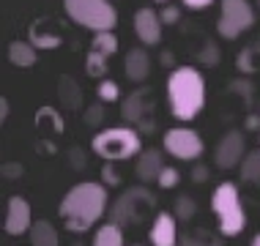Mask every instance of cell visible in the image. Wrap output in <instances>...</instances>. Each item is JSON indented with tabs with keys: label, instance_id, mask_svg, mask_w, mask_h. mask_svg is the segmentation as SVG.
<instances>
[{
	"label": "cell",
	"instance_id": "1f68e13d",
	"mask_svg": "<svg viewBox=\"0 0 260 246\" xmlns=\"http://www.w3.org/2000/svg\"><path fill=\"white\" fill-rule=\"evenodd\" d=\"M178 19H181V9H178V6H170V3H167L165 9H161V22L175 25Z\"/></svg>",
	"mask_w": 260,
	"mask_h": 246
},
{
	"label": "cell",
	"instance_id": "7402d4cb",
	"mask_svg": "<svg viewBox=\"0 0 260 246\" xmlns=\"http://www.w3.org/2000/svg\"><path fill=\"white\" fill-rule=\"evenodd\" d=\"M107 55H102V52H93V49H90V52H88V60H85V72L90 74V77H93V80H102V77L104 74H107Z\"/></svg>",
	"mask_w": 260,
	"mask_h": 246
},
{
	"label": "cell",
	"instance_id": "30bf717a",
	"mask_svg": "<svg viewBox=\"0 0 260 246\" xmlns=\"http://www.w3.org/2000/svg\"><path fill=\"white\" fill-rule=\"evenodd\" d=\"M33 227V214H30V202L25 197H17L14 194L6 205V233L9 235H22V233H30Z\"/></svg>",
	"mask_w": 260,
	"mask_h": 246
},
{
	"label": "cell",
	"instance_id": "9c48e42d",
	"mask_svg": "<svg viewBox=\"0 0 260 246\" xmlns=\"http://www.w3.org/2000/svg\"><path fill=\"white\" fill-rule=\"evenodd\" d=\"M244 159H247V143H244L241 131H228L214 148V164L219 167V170L241 167Z\"/></svg>",
	"mask_w": 260,
	"mask_h": 246
},
{
	"label": "cell",
	"instance_id": "d6986e66",
	"mask_svg": "<svg viewBox=\"0 0 260 246\" xmlns=\"http://www.w3.org/2000/svg\"><path fill=\"white\" fill-rule=\"evenodd\" d=\"M93 246H123V230L112 222L102 224L93 233Z\"/></svg>",
	"mask_w": 260,
	"mask_h": 246
},
{
	"label": "cell",
	"instance_id": "8fae6325",
	"mask_svg": "<svg viewBox=\"0 0 260 246\" xmlns=\"http://www.w3.org/2000/svg\"><path fill=\"white\" fill-rule=\"evenodd\" d=\"M161 14L153 11L151 6H145V9H137L135 14V33L137 39L143 41L145 47H156L161 41Z\"/></svg>",
	"mask_w": 260,
	"mask_h": 246
},
{
	"label": "cell",
	"instance_id": "83f0119b",
	"mask_svg": "<svg viewBox=\"0 0 260 246\" xmlns=\"http://www.w3.org/2000/svg\"><path fill=\"white\" fill-rule=\"evenodd\" d=\"M219 58H222V52H219V47L216 44H208L200 49V55H198V60L203 63V66H216V63H219Z\"/></svg>",
	"mask_w": 260,
	"mask_h": 246
},
{
	"label": "cell",
	"instance_id": "8992f818",
	"mask_svg": "<svg viewBox=\"0 0 260 246\" xmlns=\"http://www.w3.org/2000/svg\"><path fill=\"white\" fill-rule=\"evenodd\" d=\"M156 205V197H153L148 189L143 186H135V189H126V192L112 202L110 208V222L112 224H132V222H140L148 210Z\"/></svg>",
	"mask_w": 260,
	"mask_h": 246
},
{
	"label": "cell",
	"instance_id": "6da1fadb",
	"mask_svg": "<svg viewBox=\"0 0 260 246\" xmlns=\"http://www.w3.org/2000/svg\"><path fill=\"white\" fill-rule=\"evenodd\" d=\"M107 186L96 184V181H82L63 194L58 210L69 233H85L107 214Z\"/></svg>",
	"mask_w": 260,
	"mask_h": 246
},
{
	"label": "cell",
	"instance_id": "5bb4252c",
	"mask_svg": "<svg viewBox=\"0 0 260 246\" xmlns=\"http://www.w3.org/2000/svg\"><path fill=\"white\" fill-rule=\"evenodd\" d=\"M161 170H165V161H161V153L156 151V148H148V151H143L137 156V178L145 181V184H153V181H159Z\"/></svg>",
	"mask_w": 260,
	"mask_h": 246
},
{
	"label": "cell",
	"instance_id": "3957f363",
	"mask_svg": "<svg viewBox=\"0 0 260 246\" xmlns=\"http://www.w3.org/2000/svg\"><path fill=\"white\" fill-rule=\"evenodd\" d=\"M90 148H93L96 156L112 164V161H126L143 153V139H140V131L132 126H112V129H104L90 139Z\"/></svg>",
	"mask_w": 260,
	"mask_h": 246
},
{
	"label": "cell",
	"instance_id": "2e32d148",
	"mask_svg": "<svg viewBox=\"0 0 260 246\" xmlns=\"http://www.w3.org/2000/svg\"><path fill=\"white\" fill-rule=\"evenodd\" d=\"M27 235H30V246H60L58 230H55L52 222H47V219L33 222V227Z\"/></svg>",
	"mask_w": 260,
	"mask_h": 246
},
{
	"label": "cell",
	"instance_id": "603a6c76",
	"mask_svg": "<svg viewBox=\"0 0 260 246\" xmlns=\"http://www.w3.org/2000/svg\"><path fill=\"white\" fill-rule=\"evenodd\" d=\"M50 126V129L55 131V134H60V131H63V118L58 115V112H55L52 107H41L39 110V115H36V126H39V129H41V126Z\"/></svg>",
	"mask_w": 260,
	"mask_h": 246
},
{
	"label": "cell",
	"instance_id": "9a60e30c",
	"mask_svg": "<svg viewBox=\"0 0 260 246\" xmlns=\"http://www.w3.org/2000/svg\"><path fill=\"white\" fill-rule=\"evenodd\" d=\"M123 68H126V77H129L132 82L148 80V74H151V58H148V52H145L143 47L129 49V52H126V60H123Z\"/></svg>",
	"mask_w": 260,
	"mask_h": 246
},
{
	"label": "cell",
	"instance_id": "cb8c5ba5",
	"mask_svg": "<svg viewBox=\"0 0 260 246\" xmlns=\"http://www.w3.org/2000/svg\"><path fill=\"white\" fill-rule=\"evenodd\" d=\"M241 178L244 181H260V151L247 153V159L241 161Z\"/></svg>",
	"mask_w": 260,
	"mask_h": 246
},
{
	"label": "cell",
	"instance_id": "d4e9b609",
	"mask_svg": "<svg viewBox=\"0 0 260 246\" xmlns=\"http://www.w3.org/2000/svg\"><path fill=\"white\" fill-rule=\"evenodd\" d=\"M255 55H260V47H244L238 55V72L241 74H255Z\"/></svg>",
	"mask_w": 260,
	"mask_h": 246
},
{
	"label": "cell",
	"instance_id": "b9f144b4",
	"mask_svg": "<svg viewBox=\"0 0 260 246\" xmlns=\"http://www.w3.org/2000/svg\"><path fill=\"white\" fill-rule=\"evenodd\" d=\"M156 3H161V6H167V3H170V0H156Z\"/></svg>",
	"mask_w": 260,
	"mask_h": 246
},
{
	"label": "cell",
	"instance_id": "8d00e7d4",
	"mask_svg": "<svg viewBox=\"0 0 260 246\" xmlns=\"http://www.w3.org/2000/svg\"><path fill=\"white\" fill-rule=\"evenodd\" d=\"M9 118V98H0V121Z\"/></svg>",
	"mask_w": 260,
	"mask_h": 246
},
{
	"label": "cell",
	"instance_id": "277c9868",
	"mask_svg": "<svg viewBox=\"0 0 260 246\" xmlns=\"http://www.w3.org/2000/svg\"><path fill=\"white\" fill-rule=\"evenodd\" d=\"M211 208H214L216 219H219V233L224 238H233L247 227V214H244L241 194H238V186L230 184V181H224V184L214 189Z\"/></svg>",
	"mask_w": 260,
	"mask_h": 246
},
{
	"label": "cell",
	"instance_id": "52a82bcc",
	"mask_svg": "<svg viewBox=\"0 0 260 246\" xmlns=\"http://www.w3.org/2000/svg\"><path fill=\"white\" fill-rule=\"evenodd\" d=\"M252 25H255V11H252L249 0H222L219 19H216V33L222 39L233 41Z\"/></svg>",
	"mask_w": 260,
	"mask_h": 246
},
{
	"label": "cell",
	"instance_id": "5b68a950",
	"mask_svg": "<svg viewBox=\"0 0 260 246\" xmlns=\"http://www.w3.org/2000/svg\"><path fill=\"white\" fill-rule=\"evenodd\" d=\"M63 9L72 22L93 30V36L112 33V27L118 25V11L110 0H63Z\"/></svg>",
	"mask_w": 260,
	"mask_h": 246
},
{
	"label": "cell",
	"instance_id": "4fadbf2b",
	"mask_svg": "<svg viewBox=\"0 0 260 246\" xmlns=\"http://www.w3.org/2000/svg\"><path fill=\"white\" fill-rule=\"evenodd\" d=\"M148 98L151 93L145 88H137L135 93H129L123 98V110H121V115H123V121L126 123H143L145 121V112H148Z\"/></svg>",
	"mask_w": 260,
	"mask_h": 246
},
{
	"label": "cell",
	"instance_id": "f546056e",
	"mask_svg": "<svg viewBox=\"0 0 260 246\" xmlns=\"http://www.w3.org/2000/svg\"><path fill=\"white\" fill-rule=\"evenodd\" d=\"M82 121H85V126H102V121H104V110H102V104H93V107H88L85 110V115H82Z\"/></svg>",
	"mask_w": 260,
	"mask_h": 246
},
{
	"label": "cell",
	"instance_id": "d590c367",
	"mask_svg": "<svg viewBox=\"0 0 260 246\" xmlns=\"http://www.w3.org/2000/svg\"><path fill=\"white\" fill-rule=\"evenodd\" d=\"M3 172H6V178H19V172H22V164H6Z\"/></svg>",
	"mask_w": 260,
	"mask_h": 246
},
{
	"label": "cell",
	"instance_id": "e0dca14e",
	"mask_svg": "<svg viewBox=\"0 0 260 246\" xmlns=\"http://www.w3.org/2000/svg\"><path fill=\"white\" fill-rule=\"evenodd\" d=\"M9 60L17 68H30L36 63V47L30 41H11L9 44Z\"/></svg>",
	"mask_w": 260,
	"mask_h": 246
},
{
	"label": "cell",
	"instance_id": "ab89813d",
	"mask_svg": "<svg viewBox=\"0 0 260 246\" xmlns=\"http://www.w3.org/2000/svg\"><path fill=\"white\" fill-rule=\"evenodd\" d=\"M257 126H260V118L257 115H249L247 118V129H257Z\"/></svg>",
	"mask_w": 260,
	"mask_h": 246
},
{
	"label": "cell",
	"instance_id": "ffe728a7",
	"mask_svg": "<svg viewBox=\"0 0 260 246\" xmlns=\"http://www.w3.org/2000/svg\"><path fill=\"white\" fill-rule=\"evenodd\" d=\"M30 44H36L39 49H55V47H60V36L58 33H47L44 30V22H36V25H30Z\"/></svg>",
	"mask_w": 260,
	"mask_h": 246
},
{
	"label": "cell",
	"instance_id": "f1b7e54d",
	"mask_svg": "<svg viewBox=\"0 0 260 246\" xmlns=\"http://www.w3.org/2000/svg\"><path fill=\"white\" fill-rule=\"evenodd\" d=\"M156 184L161 186V189H175L181 184V172L175 170V167H165V170H161V175H159V181Z\"/></svg>",
	"mask_w": 260,
	"mask_h": 246
},
{
	"label": "cell",
	"instance_id": "60d3db41",
	"mask_svg": "<svg viewBox=\"0 0 260 246\" xmlns=\"http://www.w3.org/2000/svg\"><path fill=\"white\" fill-rule=\"evenodd\" d=\"M249 246H260V233H257L255 238H252V243H249Z\"/></svg>",
	"mask_w": 260,
	"mask_h": 246
},
{
	"label": "cell",
	"instance_id": "74e56055",
	"mask_svg": "<svg viewBox=\"0 0 260 246\" xmlns=\"http://www.w3.org/2000/svg\"><path fill=\"white\" fill-rule=\"evenodd\" d=\"M178 246H208V243H203V241H198V238H184Z\"/></svg>",
	"mask_w": 260,
	"mask_h": 246
},
{
	"label": "cell",
	"instance_id": "836d02e7",
	"mask_svg": "<svg viewBox=\"0 0 260 246\" xmlns=\"http://www.w3.org/2000/svg\"><path fill=\"white\" fill-rule=\"evenodd\" d=\"M181 3H184L186 9H192V11H200V9H208L214 0H181Z\"/></svg>",
	"mask_w": 260,
	"mask_h": 246
},
{
	"label": "cell",
	"instance_id": "7a4b0ae2",
	"mask_svg": "<svg viewBox=\"0 0 260 246\" xmlns=\"http://www.w3.org/2000/svg\"><path fill=\"white\" fill-rule=\"evenodd\" d=\"M167 101L178 121H194L206 107V80L198 68L181 66L167 77Z\"/></svg>",
	"mask_w": 260,
	"mask_h": 246
},
{
	"label": "cell",
	"instance_id": "d6a6232c",
	"mask_svg": "<svg viewBox=\"0 0 260 246\" xmlns=\"http://www.w3.org/2000/svg\"><path fill=\"white\" fill-rule=\"evenodd\" d=\"M102 175H104V186H115V184H118V172H115V167H112L110 161L104 164Z\"/></svg>",
	"mask_w": 260,
	"mask_h": 246
},
{
	"label": "cell",
	"instance_id": "7bdbcfd3",
	"mask_svg": "<svg viewBox=\"0 0 260 246\" xmlns=\"http://www.w3.org/2000/svg\"><path fill=\"white\" fill-rule=\"evenodd\" d=\"M257 9H260V0H257Z\"/></svg>",
	"mask_w": 260,
	"mask_h": 246
},
{
	"label": "cell",
	"instance_id": "ee69618b",
	"mask_svg": "<svg viewBox=\"0 0 260 246\" xmlns=\"http://www.w3.org/2000/svg\"><path fill=\"white\" fill-rule=\"evenodd\" d=\"M135 246H140V243H135Z\"/></svg>",
	"mask_w": 260,
	"mask_h": 246
},
{
	"label": "cell",
	"instance_id": "f35d334b",
	"mask_svg": "<svg viewBox=\"0 0 260 246\" xmlns=\"http://www.w3.org/2000/svg\"><path fill=\"white\" fill-rule=\"evenodd\" d=\"M72 159H74V164L85 167V156H82V151H72Z\"/></svg>",
	"mask_w": 260,
	"mask_h": 246
},
{
	"label": "cell",
	"instance_id": "4dcf8cb0",
	"mask_svg": "<svg viewBox=\"0 0 260 246\" xmlns=\"http://www.w3.org/2000/svg\"><path fill=\"white\" fill-rule=\"evenodd\" d=\"M230 88H233L238 96H244V101H247V104H252L255 93H252V85H249L247 80H236V82H230Z\"/></svg>",
	"mask_w": 260,
	"mask_h": 246
},
{
	"label": "cell",
	"instance_id": "4316f807",
	"mask_svg": "<svg viewBox=\"0 0 260 246\" xmlns=\"http://www.w3.org/2000/svg\"><path fill=\"white\" fill-rule=\"evenodd\" d=\"M198 205H194V200H189V197H178L175 200V219H192Z\"/></svg>",
	"mask_w": 260,
	"mask_h": 246
},
{
	"label": "cell",
	"instance_id": "484cf974",
	"mask_svg": "<svg viewBox=\"0 0 260 246\" xmlns=\"http://www.w3.org/2000/svg\"><path fill=\"white\" fill-rule=\"evenodd\" d=\"M96 96L102 98V101H118L121 98V90H118V82H112V80H102L99 82V88H96Z\"/></svg>",
	"mask_w": 260,
	"mask_h": 246
},
{
	"label": "cell",
	"instance_id": "e575fe53",
	"mask_svg": "<svg viewBox=\"0 0 260 246\" xmlns=\"http://www.w3.org/2000/svg\"><path fill=\"white\" fill-rule=\"evenodd\" d=\"M206 178H208V170L203 164H198V167H194V172H192V181H194V184H203Z\"/></svg>",
	"mask_w": 260,
	"mask_h": 246
},
{
	"label": "cell",
	"instance_id": "7c38bea8",
	"mask_svg": "<svg viewBox=\"0 0 260 246\" xmlns=\"http://www.w3.org/2000/svg\"><path fill=\"white\" fill-rule=\"evenodd\" d=\"M151 243L153 246H178V219L175 214L161 210L156 214V219L151 224Z\"/></svg>",
	"mask_w": 260,
	"mask_h": 246
},
{
	"label": "cell",
	"instance_id": "44dd1931",
	"mask_svg": "<svg viewBox=\"0 0 260 246\" xmlns=\"http://www.w3.org/2000/svg\"><path fill=\"white\" fill-rule=\"evenodd\" d=\"M90 49H93V52L107 55V58H112V55L118 52V39H115V33H96L93 41H90Z\"/></svg>",
	"mask_w": 260,
	"mask_h": 246
},
{
	"label": "cell",
	"instance_id": "ac0fdd59",
	"mask_svg": "<svg viewBox=\"0 0 260 246\" xmlns=\"http://www.w3.org/2000/svg\"><path fill=\"white\" fill-rule=\"evenodd\" d=\"M58 96H60L63 107L80 110V104H82V90H80V85H77L72 77H60V80H58Z\"/></svg>",
	"mask_w": 260,
	"mask_h": 246
},
{
	"label": "cell",
	"instance_id": "ba28073f",
	"mask_svg": "<svg viewBox=\"0 0 260 246\" xmlns=\"http://www.w3.org/2000/svg\"><path fill=\"white\" fill-rule=\"evenodd\" d=\"M165 151L181 161H194L200 159L206 145H203V137L198 131L186 129V126H175V129H167L165 134Z\"/></svg>",
	"mask_w": 260,
	"mask_h": 246
},
{
	"label": "cell",
	"instance_id": "f6af8a7d",
	"mask_svg": "<svg viewBox=\"0 0 260 246\" xmlns=\"http://www.w3.org/2000/svg\"><path fill=\"white\" fill-rule=\"evenodd\" d=\"M77 246H80V243H77Z\"/></svg>",
	"mask_w": 260,
	"mask_h": 246
}]
</instances>
